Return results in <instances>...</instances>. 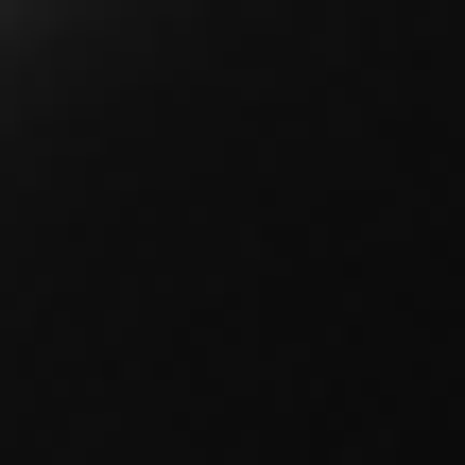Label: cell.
Instances as JSON below:
<instances>
[{
  "mask_svg": "<svg viewBox=\"0 0 465 465\" xmlns=\"http://www.w3.org/2000/svg\"><path fill=\"white\" fill-rule=\"evenodd\" d=\"M0 465H465V0H0Z\"/></svg>",
  "mask_w": 465,
  "mask_h": 465,
  "instance_id": "cell-1",
  "label": "cell"
}]
</instances>
